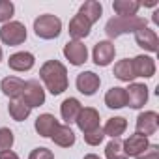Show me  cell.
Masks as SVG:
<instances>
[{
	"label": "cell",
	"mask_w": 159,
	"mask_h": 159,
	"mask_svg": "<svg viewBox=\"0 0 159 159\" xmlns=\"http://www.w3.org/2000/svg\"><path fill=\"white\" fill-rule=\"evenodd\" d=\"M39 79L45 83L47 90L52 96H60L62 92L67 90V69L62 62L58 60H47L41 67H39Z\"/></svg>",
	"instance_id": "obj_1"
},
{
	"label": "cell",
	"mask_w": 159,
	"mask_h": 159,
	"mask_svg": "<svg viewBox=\"0 0 159 159\" xmlns=\"http://www.w3.org/2000/svg\"><path fill=\"white\" fill-rule=\"evenodd\" d=\"M144 26H146V19H142L139 15H135V17H118L116 15L107 23L105 32L111 39H114V38H120L122 34H131V32L135 34L137 30H140Z\"/></svg>",
	"instance_id": "obj_2"
},
{
	"label": "cell",
	"mask_w": 159,
	"mask_h": 159,
	"mask_svg": "<svg viewBox=\"0 0 159 159\" xmlns=\"http://www.w3.org/2000/svg\"><path fill=\"white\" fill-rule=\"evenodd\" d=\"M34 32L41 39H56L62 32V21L56 15L45 13L34 21Z\"/></svg>",
	"instance_id": "obj_3"
},
{
	"label": "cell",
	"mask_w": 159,
	"mask_h": 159,
	"mask_svg": "<svg viewBox=\"0 0 159 159\" xmlns=\"http://www.w3.org/2000/svg\"><path fill=\"white\" fill-rule=\"evenodd\" d=\"M0 41L4 45L15 47L26 41V26L19 21H10L0 28Z\"/></svg>",
	"instance_id": "obj_4"
},
{
	"label": "cell",
	"mask_w": 159,
	"mask_h": 159,
	"mask_svg": "<svg viewBox=\"0 0 159 159\" xmlns=\"http://www.w3.org/2000/svg\"><path fill=\"white\" fill-rule=\"evenodd\" d=\"M28 109H34V107H41L45 103V90L41 88V84L38 81H26L25 83V88H23V94L19 98Z\"/></svg>",
	"instance_id": "obj_5"
},
{
	"label": "cell",
	"mask_w": 159,
	"mask_h": 159,
	"mask_svg": "<svg viewBox=\"0 0 159 159\" xmlns=\"http://www.w3.org/2000/svg\"><path fill=\"white\" fill-rule=\"evenodd\" d=\"M135 127H137V133H139V135H142V137L148 139V137L153 135V133L157 131V127H159V114H157L155 111H144V112H140V114L137 116Z\"/></svg>",
	"instance_id": "obj_6"
},
{
	"label": "cell",
	"mask_w": 159,
	"mask_h": 159,
	"mask_svg": "<svg viewBox=\"0 0 159 159\" xmlns=\"http://www.w3.org/2000/svg\"><path fill=\"white\" fill-rule=\"evenodd\" d=\"M64 56L69 60L71 66H83L88 60V49L83 41H67L64 45Z\"/></svg>",
	"instance_id": "obj_7"
},
{
	"label": "cell",
	"mask_w": 159,
	"mask_h": 159,
	"mask_svg": "<svg viewBox=\"0 0 159 159\" xmlns=\"http://www.w3.org/2000/svg\"><path fill=\"white\" fill-rule=\"evenodd\" d=\"M75 84H77V90L81 92V94H84V96H94V94L98 92L99 84H101V79H99V75H96L94 71H83V73L77 75Z\"/></svg>",
	"instance_id": "obj_8"
},
{
	"label": "cell",
	"mask_w": 159,
	"mask_h": 159,
	"mask_svg": "<svg viewBox=\"0 0 159 159\" xmlns=\"http://www.w3.org/2000/svg\"><path fill=\"white\" fill-rule=\"evenodd\" d=\"M114 54H116V47H114V43L109 41V39H105V41H98V43L94 45V52H92V56H94L96 66H101V67L109 66V64L114 60Z\"/></svg>",
	"instance_id": "obj_9"
},
{
	"label": "cell",
	"mask_w": 159,
	"mask_h": 159,
	"mask_svg": "<svg viewBox=\"0 0 159 159\" xmlns=\"http://www.w3.org/2000/svg\"><path fill=\"white\" fill-rule=\"evenodd\" d=\"M125 96H127V107L140 109L148 101V86L144 83H131L129 88H125Z\"/></svg>",
	"instance_id": "obj_10"
},
{
	"label": "cell",
	"mask_w": 159,
	"mask_h": 159,
	"mask_svg": "<svg viewBox=\"0 0 159 159\" xmlns=\"http://www.w3.org/2000/svg\"><path fill=\"white\" fill-rule=\"evenodd\" d=\"M75 124L79 125V129L83 133H90V131L99 127V112L96 109H92V107H84L81 112H79Z\"/></svg>",
	"instance_id": "obj_11"
},
{
	"label": "cell",
	"mask_w": 159,
	"mask_h": 159,
	"mask_svg": "<svg viewBox=\"0 0 159 159\" xmlns=\"http://www.w3.org/2000/svg\"><path fill=\"white\" fill-rule=\"evenodd\" d=\"M131 66H133V73L135 77H144V79H150L155 75V62L152 56H144V54H139L131 60Z\"/></svg>",
	"instance_id": "obj_12"
},
{
	"label": "cell",
	"mask_w": 159,
	"mask_h": 159,
	"mask_svg": "<svg viewBox=\"0 0 159 159\" xmlns=\"http://www.w3.org/2000/svg\"><path fill=\"white\" fill-rule=\"evenodd\" d=\"M90 28H92L90 21H88L86 17H83L81 13H77V15L69 21V36L73 38V41L84 39V38L90 34Z\"/></svg>",
	"instance_id": "obj_13"
},
{
	"label": "cell",
	"mask_w": 159,
	"mask_h": 159,
	"mask_svg": "<svg viewBox=\"0 0 159 159\" xmlns=\"http://www.w3.org/2000/svg\"><path fill=\"white\" fill-rule=\"evenodd\" d=\"M135 41H137L139 47H142L144 51H150V52H155L157 45H159L157 34L152 28H148V26H144V28H140V30L135 32Z\"/></svg>",
	"instance_id": "obj_14"
},
{
	"label": "cell",
	"mask_w": 159,
	"mask_h": 159,
	"mask_svg": "<svg viewBox=\"0 0 159 159\" xmlns=\"http://www.w3.org/2000/svg\"><path fill=\"white\" fill-rule=\"evenodd\" d=\"M34 64H36L34 54L32 52H26V51H21V52L11 54L10 60H8V66L13 71H28V69L34 67Z\"/></svg>",
	"instance_id": "obj_15"
},
{
	"label": "cell",
	"mask_w": 159,
	"mask_h": 159,
	"mask_svg": "<svg viewBox=\"0 0 159 159\" xmlns=\"http://www.w3.org/2000/svg\"><path fill=\"white\" fill-rule=\"evenodd\" d=\"M148 139L135 133V135H129V139L124 140V153L127 157H137L139 153H142L146 148H148Z\"/></svg>",
	"instance_id": "obj_16"
},
{
	"label": "cell",
	"mask_w": 159,
	"mask_h": 159,
	"mask_svg": "<svg viewBox=\"0 0 159 159\" xmlns=\"http://www.w3.org/2000/svg\"><path fill=\"white\" fill-rule=\"evenodd\" d=\"M58 125H60V122L52 116V114H49V112H45V114H39L38 118H36V131H38V135H41V137H52L54 135V131L58 129Z\"/></svg>",
	"instance_id": "obj_17"
},
{
	"label": "cell",
	"mask_w": 159,
	"mask_h": 159,
	"mask_svg": "<svg viewBox=\"0 0 159 159\" xmlns=\"http://www.w3.org/2000/svg\"><path fill=\"white\" fill-rule=\"evenodd\" d=\"M0 88H2L4 96H8L11 99H19L23 94V88H25V81L19 77H6L0 83Z\"/></svg>",
	"instance_id": "obj_18"
},
{
	"label": "cell",
	"mask_w": 159,
	"mask_h": 159,
	"mask_svg": "<svg viewBox=\"0 0 159 159\" xmlns=\"http://www.w3.org/2000/svg\"><path fill=\"white\" fill-rule=\"evenodd\" d=\"M81 111H83V105H81V101L75 99V98H67V99H64V101H62V105H60L62 118H64L67 124L75 122Z\"/></svg>",
	"instance_id": "obj_19"
},
{
	"label": "cell",
	"mask_w": 159,
	"mask_h": 159,
	"mask_svg": "<svg viewBox=\"0 0 159 159\" xmlns=\"http://www.w3.org/2000/svg\"><path fill=\"white\" fill-rule=\"evenodd\" d=\"M105 105L109 109H122L127 105V96H125V88L122 86H112L107 94H105Z\"/></svg>",
	"instance_id": "obj_20"
},
{
	"label": "cell",
	"mask_w": 159,
	"mask_h": 159,
	"mask_svg": "<svg viewBox=\"0 0 159 159\" xmlns=\"http://www.w3.org/2000/svg\"><path fill=\"white\" fill-rule=\"evenodd\" d=\"M127 129V120L124 116H114V118H109L105 127H103V133L105 137H112V139H120V135H124V131Z\"/></svg>",
	"instance_id": "obj_21"
},
{
	"label": "cell",
	"mask_w": 159,
	"mask_h": 159,
	"mask_svg": "<svg viewBox=\"0 0 159 159\" xmlns=\"http://www.w3.org/2000/svg\"><path fill=\"white\" fill-rule=\"evenodd\" d=\"M112 8L118 13V17H135L140 8V2H137V0H114Z\"/></svg>",
	"instance_id": "obj_22"
},
{
	"label": "cell",
	"mask_w": 159,
	"mask_h": 159,
	"mask_svg": "<svg viewBox=\"0 0 159 159\" xmlns=\"http://www.w3.org/2000/svg\"><path fill=\"white\" fill-rule=\"evenodd\" d=\"M51 139L60 148H69V146L75 144V133H73V129L69 125H58V129L54 131V135Z\"/></svg>",
	"instance_id": "obj_23"
},
{
	"label": "cell",
	"mask_w": 159,
	"mask_h": 159,
	"mask_svg": "<svg viewBox=\"0 0 159 159\" xmlns=\"http://www.w3.org/2000/svg\"><path fill=\"white\" fill-rule=\"evenodd\" d=\"M79 13H81L83 17H86L90 21V25H94L96 21H99L101 13H103V6L99 2H96V0H88V2H84L81 6V10H79Z\"/></svg>",
	"instance_id": "obj_24"
},
{
	"label": "cell",
	"mask_w": 159,
	"mask_h": 159,
	"mask_svg": "<svg viewBox=\"0 0 159 159\" xmlns=\"http://www.w3.org/2000/svg\"><path fill=\"white\" fill-rule=\"evenodd\" d=\"M114 77L120 79L124 83H129L135 79V73H133V66H131V60L129 58H124L120 62L114 64Z\"/></svg>",
	"instance_id": "obj_25"
},
{
	"label": "cell",
	"mask_w": 159,
	"mask_h": 159,
	"mask_svg": "<svg viewBox=\"0 0 159 159\" xmlns=\"http://www.w3.org/2000/svg\"><path fill=\"white\" fill-rule=\"evenodd\" d=\"M8 111H10V116L15 120V122H25L28 116H30V111L21 99H11L10 105H8Z\"/></svg>",
	"instance_id": "obj_26"
},
{
	"label": "cell",
	"mask_w": 159,
	"mask_h": 159,
	"mask_svg": "<svg viewBox=\"0 0 159 159\" xmlns=\"http://www.w3.org/2000/svg\"><path fill=\"white\" fill-rule=\"evenodd\" d=\"M105 155H107V159H127V155L124 153V140L112 139L105 148Z\"/></svg>",
	"instance_id": "obj_27"
},
{
	"label": "cell",
	"mask_w": 159,
	"mask_h": 159,
	"mask_svg": "<svg viewBox=\"0 0 159 159\" xmlns=\"http://www.w3.org/2000/svg\"><path fill=\"white\" fill-rule=\"evenodd\" d=\"M13 140H15V137H13V131H11V129H8V127H0V153L11 150Z\"/></svg>",
	"instance_id": "obj_28"
},
{
	"label": "cell",
	"mask_w": 159,
	"mask_h": 159,
	"mask_svg": "<svg viewBox=\"0 0 159 159\" xmlns=\"http://www.w3.org/2000/svg\"><path fill=\"white\" fill-rule=\"evenodd\" d=\"M15 13V6L10 0H0V23H10V19Z\"/></svg>",
	"instance_id": "obj_29"
},
{
	"label": "cell",
	"mask_w": 159,
	"mask_h": 159,
	"mask_svg": "<svg viewBox=\"0 0 159 159\" xmlns=\"http://www.w3.org/2000/svg\"><path fill=\"white\" fill-rule=\"evenodd\" d=\"M103 139H105V133H103L101 127H98V129H94V131H90V133H84V142L90 144V146H98V144H101Z\"/></svg>",
	"instance_id": "obj_30"
},
{
	"label": "cell",
	"mask_w": 159,
	"mask_h": 159,
	"mask_svg": "<svg viewBox=\"0 0 159 159\" xmlns=\"http://www.w3.org/2000/svg\"><path fill=\"white\" fill-rule=\"evenodd\" d=\"M135 159H159V146L157 144H148V148L139 153Z\"/></svg>",
	"instance_id": "obj_31"
},
{
	"label": "cell",
	"mask_w": 159,
	"mask_h": 159,
	"mask_svg": "<svg viewBox=\"0 0 159 159\" xmlns=\"http://www.w3.org/2000/svg\"><path fill=\"white\" fill-rule=\"evenodd\" d=\"M28 159H54V153L49 150V148H36V150H32V153H30V157Z\"/></svg>",
	"instance_id": "obj_32"
},
{
	"label": "cell",
	"mask_w": 159,
	"mask_h": 159,
	"mask_svg": "<svg viewBox=\"0 0 159 159\" xmlns=\"http://www.w3.org/2000/svg\"><path fill=\"white\" fill-rule=\"evenodd\" d=\"M0 159H19V155H17L15 152L8 150V152H2V153H0Z\"/></svg>",
	"instance_id": "obj_33"
},
{
	"label": "cell",
	"mask_w": 159,
	"mask_h": 159,
	"mask_svg": "<svg viewBox=\"0 0 159 159\" xmlns=\"http://www.w3.org/2000/svg\"><path fill=\"white\" fill-rule=\"evenodd\" d=\"M84 159H101L99 155H96V153H86L84 155Z\"/></svg>",
	"instance_id": "obj_34"
},
{
	"label": "cell",
	"mask_w": 159,
	"mask_h": 159,
	"mask_svg": "<svg viewBox=\"0 0 159 159\" xmlns=\"http://www.w3.org/2000/svg\"><path fill=\"white\" fill-rule=\"evenodd\" d=\"M0 60H2V47H0Z\"/></svg>",
	"instance_id": "obj_35"
}]
</instances>
